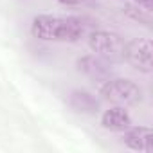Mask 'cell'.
<instances>
[{
    "mask_svg": "<svg viewBox=\"0 0 153 153\" xmlns=\"http://www.w3.org/2000/svg\"><path fill=\"white\" fill-rule=\"evenodd\" d=\"M31 31L43 42H78L83 36V24L74 16L40 15L33 20Z\"/></svg>",
    "mask_w": 153,
    "mask_h": 153,
    "instance_id": "6da1fadb",
    "label": "cell"
},
{
    "mask_svg": "<svg viewBox=\"0 0 153 153\" xmlns=\"http://www.w3.org/2000/svg\"><path fill=\"white\" fill-rule=\"evenodd\" d=\"M101 96L110 101L115 103L119 106L123 105H135L140 101L142 97V90L130 79H123V78H115V79H106L101 88H99Z\"/></svg>",
    "mask_w": 153,
    "mask_h": 153,
    "instance_id": "7a4b0ae2",
    "label": "cell"
},
{
    "mask_svg": "<svg viewBox=\"0 0 153 153\" xmlns=\"http://www.w3.org/2000/svg\"><path fill=\"white\" fill-rule=\"evenodd\" d=\"M90 49L105 59H119L124 52V42L119 34L110 31H94L88 36Z\"/></svg>",
    "mask_w": 153,
    "mask_h": 153,
    "instance_id": "3957f363",
    "label": "cell"
},
{
    "mask_svg": "<svg viewBox=\"0 0 153 153\" xmlns=\"http://www.w3.org/2000/svg\"><path fill=\"white\" fill-rule=\"evenodd\" d=\"M153 43L149 38H135L124 45L123 58L137 70L149 74L153 68Z\"/></svg>",
    "mask_w": 153,
    "mask_h": 153,
    "instance_id": "277c9868",
    "label": "cell"
},
{
    "mask_svg": "<svg viewBox=\"0 0 153 153\" xmlns=\"http://www.w3.org/2000/svg\"><path fill=\"white\" fill-rule=\"evenodd\" d=\"M78 70L81 74H85L87 78H90L92 81H99V83H105L106 79H110V74H112V68L108 65V61L97 54H88V56H83L78 59Z\"/></svg>",
    "mask_w": 153,
    "mask_h": 153,
    "instance_id": "5b68a950",
    "label": "cell"
},
{
    "mask_svg": "<svg viewBox=\"0 0 153 153\" xmlns=\"http://www.w3.org/2000/svg\"><path fill=\"white\" fill-rule=\"evenodd\" d=\"M123 140L130 149L153 153V131L149 128H146V126L126 128L124 135H123Z\"/></svg>",
    "mask_w": 153,
    "mask_h": 153,
    "instance_id": "8992f818",
    "label": "cell"
},
{
    "mask_svg": "<svg viewBox=\"0 0 153 153\" xmlns=\"http://www.w3.org/2000/svg\"><path fill=\"white\" fill-rule=\"evenodd\" d=\"M101 124L103 128L110 130V131H124L126 128L131 126V117L128 115V112L123 106H112L108 108L103 117H101Z\"/></svg>",
    "mask_w": 153,
    "mask_h": 153,
    "instance_id": "52a82bcc",
    "label": "cell"
},
{
    "mask_svg": "<svg viewBox=\"0 0 153 153\" xmlns=\"http://www.w3.org/2000/svg\"><path fill=\"white\" fill-rule=\"evenodd\" d=\"M68 105L76 112L94 115L99 112V101L87 90H72L68 96Z\"/></svg>",
    "mask_w": 153,
    "mask_h": 153,
    "instance_id": "ba28073f",
    "label": "cell"
},
{
    "mask_svg": "<svg viewBox=\"0 0 153 153\" xmlns=\"http://www.w3.org/2000/svg\"><path fill=\"white\" fill-rule=\"evenodd\" d=\"M135 4H139L140 7H144L146 11H149L151 7H153V0H133Z\"/></svg>",
    "mask_w": 153,
    "mask_h": 153,
    "instance_id": "9c48e42d",
    "label": "cell"
},
{
    "mask_svg": "<svg viewBox=\"0 0 153 153\" xmlns=\"http://www.w3.org/2000/svg\"><path fill=\"white\" fill-rule=\"evenodd\" d=\"M59 4H65V6H76V4H81L85 0H58Z\"/></svg>",
    "mask_w": 153,
    "mask_h": 153,
    "instance_id": "30bf717a",
    "label": "cell"
}]
</instances>
